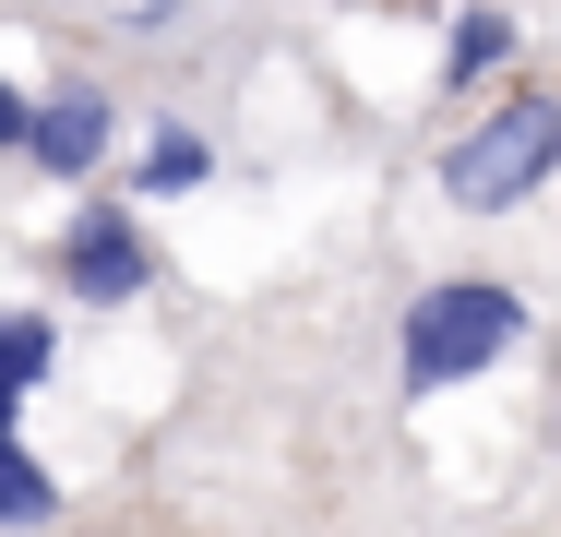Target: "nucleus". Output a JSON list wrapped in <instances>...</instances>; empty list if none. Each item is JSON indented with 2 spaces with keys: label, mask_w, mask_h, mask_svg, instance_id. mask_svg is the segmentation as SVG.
<instances>
[{
  "label": "nucleus",
  "mask_w": 561,
  "mask_h": 537,
  "mask_svg": "<svg viewBox=\"0 0 561 537\" xmlns=\"http://www.w3.org/2000/svg\"><path fill=\"white\" fill-rule=\"evenodd\" d=\"M526 334V299L502 287V275H443V287H419L407 299V395H454V382H478L502 346Z\"/></svg>",
  "instance_id": "obj_1"
},
{
  "label": "nucleus",
  "mask_w": 561,
  "mask_h": 537,
  "mask_svg": "<svg viewBox=\"0 0 561 537\" xmlns=\"http://www.w3.org/2000/svg\"><path fill=\"white\" fill-rule=\"evenodd\" d=\"M550 168H561V96H502V107L443 156V192H454L466 215H514Z\"/></svg>",
  "instance_id": "obj_2"
},
{
  "label": "nucleus",
  "mask_w": 561,
  "mask_h": 537,
  "mask_svg": "<svg viewBox=\"0 0 561 537\" xmlns=\"http://www.w3.org/2000/svg\"><path fill=\"white\" fill-rule=\"evenodd\" d=\"M60 275H72V299H96V311H119V299H144L156 287V251H144V227H131V204H72V227H60Z\"/></svg>",
  "instance_id": "obj_3"
},
{
  "label": "nucleus",
  "mask_w": 561,
  "mask_h": 537,
  "mask_svg": "<svg viewBox=\"0 0 561 537\" xmlns=\"http://www.w3.org/2000/svg\"><path fill=\"white\" fill-rule=\"evenodd\" d=\"M108 132H119L108 96H0V144L24 168H48V180H96Z\"/></svg>",
  "instance_id": "obj_4"
},
{
  "label": "nucleus",
  "mask_w": 561,
  "mask_h": 537,
  "mask_svg": "<svg viewBox=\"0 0 561 537\" xmlns=\"http://www.w3.org/2000/svg\"><path fill=\"white\" fill-rule=\"evenodd\" d=\"M502 60H514V12L466 0V12H454V36H443V84L466 96V84H478V72H502Z\"/></svg>",
  "instance_id": "obj_5"
},
{
  "label": "nucleus",
  "mask_w": 561,
  "mask_h": 537,
  "mask_svg": "<svg viewBox=\"0 0 561 537\" xmlns=\"http://www.w3.org/2000/svg\"><path fill=\"white\" fill-rule=\"evenodd\" d=\"M204 180H216V144H204L192 119H168V132L144 144V180H131V192H204Z\"/></svg>",
  "instance_id": "obj_6"
},
{
  "label": "nucleus",
  "mask_w": 561,
  "mask_h": 537,
  "mask_svg": "<svg viewBox=\"0 0 561 537\" xmlns=\"http://www.w3.org/2000/svg\"><path fill=\"white\" fill-rule=\"evenodd\" d=\"M48 514H60V478L12 442V454H0V526H48Z\"/></svg>",
  "instance_id": "obj_7"
},
{
  "label": "nucleus",
  "mask_w": 561,
  "mask_h": 537,
  "mask_svg": "<svg viewBox=\"0 0 561 537\" xmlns=\"http://www.w3.org/2000/svg\"><path fill=\"white\" fill-rule=\"evenodd\" d=\"M48 346H60L48 311H12V322H0V395H36V382H48Z\"/></svg>",
  "instance_id": "obj_8"
}]
</instances>
